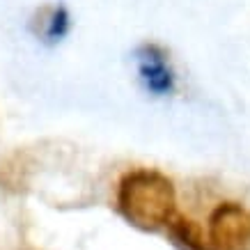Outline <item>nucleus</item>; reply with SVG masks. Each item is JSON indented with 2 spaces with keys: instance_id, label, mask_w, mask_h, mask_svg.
Masks as SVG:
<instances>
[{
  "instance_id": "nucleus-4",
  "label": "nucleus",
  "mask_w": 250,
  "mask_h": 250,
  "mask_svg": "<svg viewBox=\"0 0 250 250\" xmlns=\"http://www.w3.org/2000/svg\"><path fill=\"white\" fill-rule=\"evenodd\" d=\"M167 228L172 232V236L177 239L179 243H184L186 248L190 250H211V241H209V236H205L202 228L197 225L195 220L190 218H184V216H177L174 213L170 223H167Z\"/></svg>"
},
{
  "instance_id": "nucleus-1",
  "label": "nucleus",
  "mask_w": 250,
  "mask_h": 250,
  "mask_svg": "<svg viewBox=\"0 0 250 250\" xmlns=\"http://www.w3.org/2000/svg\"><path fill=\"white\" fill-rule=\"evenodd\" d=\"M174 186L172 182L154 170H136L129 172L120 184V205L122 216L131 225L154 232L170 223L174 216Z\"/></svg>"
},
{
  "instance_id": "nucleus-3",
  "label": "nucleus",
  "mask_w": 250,
  "mask_h": 250,
  "mask_svg": "<svg viewBox=\"0 0 250 250\" xmlns=\"http://www.w3.org/2000/svg\"><path fill=\"white\" fill-rule=\"evenodd\" d=\"M140 76L152 92H167L172 87V74L156 48H145L140 58Z\"/></svg>"
},
{
  "instance_id": "nucleus-2",
  "label": "nucleus",
  "mask_w": 250,
  "mask_h": 250,
  "mask_svg": "<svg viewBox=\"0 0 250 250\" xmlns=\"http://www.w3.org/2000/svg\"><path fill=\"white\" fill-rule=\"evenodd\" d=\"M213 250H246L250 246V211L236 202H223L209 216Z\"/></svg>"
},
{
  "instance_id": "nucleus-5",
  "label": "nucleus",
  "mask_w": 250,
  "mask_h": 250,
  "mask_svg": "<svg viewBox=\"0 0 250 250\" xmlns=\"http://www.w3.org/2000/svg\"><path fill=\"white\" fill-rule=\"evenodd\" d=\"M67 28V14H64V9H60L58 14L53 16V23H51V35H58L60 37L62 32Z\"/></svg>"
}]
</instances>
